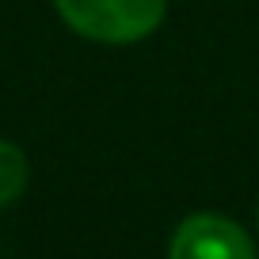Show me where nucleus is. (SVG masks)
<instances>
[{
  "mask_svg": "<svg viewBox=\"0 0 259 259\" xmlns=\"http://www.w3.org/2000/svg\"><path fill=\"white\" fill-rule=\"evenodd\" d=\"M76 34L107 46H126L160 27L168 0H54Z\"/></svg>",
  "mask_w": 259,
  "mask_h": 259,
  "instance_id": "1",
  "label": "nucleus"
},
{
  "mask_svg": "<svg viewBox=\"0 0 259 259\" xmlns=\"http://www.w3.org/2000/svg\"><path fill=\"white\" fill-rule=\"evenodd\" d=\"M168 259H259L251 236L221 213H191L171 233Z\"/></svg>",
  "mask_w": 259,
  "mask_h": 259,
  "instance_id": "2",
  "label": "nucleus"
},
{
  "mask_svg": "<svg viewBox=\"0 0 259 259\" xmlns=\"http://www.w3.org/2000/svg\"><path fill=\"white\" fill-rule=\"evenodd\" d=\"M27 187V156L19 145L0 141V206L16 202Z\"/></svg>",
  "mask_w": 259,
  "mask_h": 259,
  "instance_id": "3",
  "label": "nucleus"
}]
</instances>
